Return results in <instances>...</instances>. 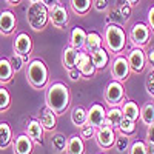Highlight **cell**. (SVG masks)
<instances>
[{"label":"cell","instance_id":"obj_5","mask_svg":"<svg viewBox=\"0 0 154 154\" xmlns=\"http://www.w3.org/2000/svg\"><path fill=\"white\" fill-rule=\"evenodd\" d=\"M103 100L109 105V108L112 106H122V103L125 102V89H123V83L112 80L106 85L105 91H103Z\"/></svg>","mask_w":154,"mask_h":154},{"label":"cell","instance_id":"obj_1","mask_svg":"<svg viewBox=\"0 0 154 154\" xmlns=\"http://www.w3.org/2000/svg\"><path fill=\"white\" fill-rule=\"evenodd\" d=\"M45 103L46 106L56 112L57 116L63 114L71 103V94H69V88L63 83V82H54L51 83L45 93Z\"/></svg>","mask_w":154,"mask_h":154},{"label":"cell","instance_id":"obj_44","mask_svg":"<svg viewBox=\"0 0 154 154\" xmlns=\"http://www.w3.org/2000/svg\"><path fill=\"white\" fill-rule=\"evenodd\" d=\"M130 8H128V6H122V19L123 20H128V19H130Z\"/></svg>","mask_w":154,"mask_h":154},{"label":"cell","instance_id":"obj_21","mask_svg":"<svg viewBox=\"0 0 154 154\" xmlns=\"http://www.w3.org/2000/svg\"><path fill=\"white\" fill-rule=\"evenodd\" d=\"M66 154H85V140L80 136H71L68 139V143H66Z\"/></svg>","mask_w":154,"mask_h":154},{"label":"cell","instance_id":"obj_37","mask_svg":"<svg viewBox=\"0 0 154 154\" xmlns=\"http://www.w3.org/2000/svg\"><path fill=\"white\" fill-rule=\"evenodd\" d=\"M146 91L149 96L154 97V71L148 74V79H146Z\"/></svg>","mask_w":154,"mask_h":154},{"label":"cell","instance_id":"obj_2","mask_svg":"<svg viewBox=\"0 0 154 154\" xmlns=\"http://www.w3.org/2000/svg\"><path fill=\"white\" fill-rule=\"evenodd\" d=\"M26 79L34 89H43L48 85L49 72L45 62L40 59H32L26 65Z\"/></svg>","mask_w":154,"mask_h":154},{"label":"cell","instance_id":"obj_33","mask_svg":"<svg viewBox=\"0 0 154 154\" xmlns=\"http://www.w3.org/2000/svg\"><path fill=\"white\" fill-rule=\"evenodd\" d=\"M8 60L11 63L12 69H14V72H20L23 69V66H25V63H26V59H25L23 56H20V54H17V53H14Z\"/></svg>","mask_w":154,"mask_h":154},{"label":"cell","instance_id":"obj_20","mask_svg":"<svg viewBox=\"0 0 154 154\" xmlns=\"http://www.w3.org/2000/svg\"><path fill=\"white\" fill-rule=\"evenodd\" d=\"M86 31L80 26H75L72 28L71 34H69V45L74 46L75 49H82L85 48V43H86Z\"/></svg>","mask_w":154,"mask_h":154},{"label":"cell","instance_id":"obj_24","mask_svg":"<svg viewBox=\"0 0 154 154\" xmlns=\"http://www.w3.org/2000/svg\"><path fill=\"white\" fill-rule=\"evenodd\" d=\"M123 119V112H122V108L120 106H112L106 111V125L111 126L112 130L117 131V128L120 125Z\"/></svg>","mask_w":154,"mask_h":154},{"label":"cell","instance_id":"obj_36","mask_svg":"<svg viewBox=\"0 0 154 154\" xmlns=\"http://www.w3.org/2000/svg\"><path fill=\"white\" fill-rule=\"evenodd\" d=\"M79 136H80L83 140H89L91 137L96 136V128L91 126L89 123H86V125H83L82 128H79Z\"/></svg>","mask_w":154,"mask_h":154},{"label":"cell","instance_id":"obj_26","mask_svg":"<svg viewBox=\"0 0 154 154\" xmlns=\"http://www.w3.org/2000/svg\"><path fill=\"white\" fill-rule=\"evenodd\" d=\"M122 112H123V117L130 119L133 122H137L140 119V109L137 106L136 102H131V100H126L122 103Z\"/></svg>","mask_w":154,"mask_h":154},{"label":"cell","instance_id":"obj_17","mask_svg":"<svg viewBox=\"0 0 154 154\" xmlns=\"http://www.w3.org/2000/svg\"><path fill=\"white\" fill-rule=\"evenodd\" d=\"M79 53H80V49H75L71 45L63 48V51H62V65L66 71L75 68V62H77V57H79Z\"/></svg>","mask_w":154,"mask_h":154},{"label":"cell","instance_id":"obj_18","mask_svg":"<svg viewBox=\"0 0 154 154\" xmlns=\"http://www.w3.org/2000/svg\"><path fill=\"white\" fill-rule=\"evenodd\" d=\"M38 122L43 126L45 131H53L56 125H57V114L53 112L48 106H45L42 111H40V116H38Z\"/></svg>","mask_w":154,"mask_h":154},{"label":"cell","instance_id":"obj_12","mask_svg":"<svg viewBox=\"0 0 154 154\" xmlns=\"http://www.w3.org/2000/svg\"><path fill=\"white\" fill-rule=\"evenodd\" d=\"M12 46H14V53L23 56L25 59H26V62H28V57H29L31 51H32V40H31V37L26 32H19L16 35V38H14Z\"/></svg>","mask_w":154,"mask_h":154},{"label":"cell","instance_id":"obj_6","mask_svg":"<svg viewBox=\"0 0 154 154\" xmlns=\"http://www.w3.org/2000/svg\"><path fill=\"white\" fill-rule=\"evenodd\" d=\"M130 72H131V68H130V63H128L126 57L122 56V54H117L112 62H111V75H112V80H117V82H125L128 80L130 77Z\"/></svg>","mask_w":154,"mask_h":154},{"label":"cell","instance_id":"obj_7","mask_svg":"<svg viewBox=\"0 0 154 154\" xmlns=\"http://www.w3.org/2000/svg\"><path fill=\"white\" fill-rule=\"evenodd\" d=\"M151 29L146 23H134L130 31V38L136 48H143L149 42Z\"/></svg>","mask_w":154,"mask_h":154},{"label":"cell","instance_id":"obj_27","mask_svg":"<svg viewBox=\"0 0 154 154\" xmlns=\"http://www.w3.org/2000/svg\"><path fill=\"white\" fill-rule=\"evenodd\" d=\"M71 9L77 16H86L93 8V0H69Z\"/></svg>","mask_w":154,"mask_h":154},{"label":"cell","instance_id":"obj_45","mask_svg":"<svg viewBox=\"0 0 154 154\" xmlns=\"http://www.w3.org/2000/svg\"><path fill=\"white\" fill-rule=\"evenodd\" d=\"M5 2L9 5V6H16V5H19L22 0H5Z\"/></svg>","mask_w":154,"mask_h":154},{"label":"cell","instance_id":"obj_47","mask_svg":"<svg viewBox=\"0 0 154 154\" xmlns=\"http://www.w3.org/2000/svg\"><path fill=\"white\" fill-rule=\"evenodd\" d=\"M125 2H126L128 5H137V3H139V0H125Z\"/></svg>","mask_w":154,"mask_h":154},{"label":"cell","instance_id":"obj_31","mask_svg":"<svg viewBox=\"0 0 154 154\" xmlns=\"http://www.w3.org/2000/svg\"><path fill=\"white\" fill-rule=\"evenodd\" d=\"M117 131H119V134H123V136L131 137V136L136 133V122L123 117L122 122H120V125H119V128H117Z\"/></svg>","mask_w":154,"mask_h":154},{"label":"cell","instance_id":"obj_8","mask_svg":"<svg viewBox=\"0 0 154 154\" xmlns=\"http://www.w3.org/2000/svg\"><path fill=\"white\" fill-rule=\"evenodd\" d=\"M116 130H112L111 126L108 125H103L96 130V142L97 145L102 148V149H109L114 146V142H116Z\"/></svg>","mask_w":154,"mask_h":154},{"label":"cell","instance_id":"obj_40","mask_svg":"<svg viewBox=\"0 0 154 154\" xmlns=\"http://www.w3.org/2000/svg\"><path fill=\"white\" fill-rule=\"evenodd\" d=\"M146 139H148V143L154 145V123L146 126Z\"/></svg>","mask_w":154,"mask_h":154},{"label":"cell","instance_id":"obj_22","mask_svg":"<svg viewBox=\"0 0 154 154\" xmlns=\"http://www.w3.org/2000/svg\"><path fill=\"white\" fill-rule=\"evenodd\" d=\"M91 59H93V63L96 69H105L109 63V54H108V49L102 46L100 49L94 51L91 54Z\"/></svg>","mask_w":154,"mask_h":154},{"label":"cell","instance_id":"obj_16","mask_svg":"<svg viewBox=\"0 0 154 154\" xmlns=\"http://www.w3.org/2000/svg\"><path fill=\"white\" fill-rule=\"evenodd\" d=\"M43 126L40 125V122H38V119H31L26 125V131H25V134H26L34 143H42V139H43Z\"/></svg>","mask_w":154,"mask_h":154},{"label":"cell","instance_id":"obj_39","mask_svg":"<svg viewBox=\"0 0 154 154\" xmlns=\"http://www.w3.org/2000/svg\"><path fill=\"white\" fill-rule=\"evenodd\" d=\"M93 5L97 11H105L108 8V0H96V2H93Z\"/></svg>","mask_w":154,"mask_h":154},{"label":"cell","instance_id":"obj_46","mask_svg":"<svg viewBox=\"0 0 154 154\" xmlns=\"http://www.w3.org/2000/svg\"><path fill=\"white\" fill-rule=\"evenodd\" d=\"M146 148H148V154H154V145L152 143H148Z\"/></svg>","mask_w":154,"mask_h":154},{"label":"cell","instance_id":"obj_3","mask_svg":"<svg viewBox=\"0 0 154 154\" xmlns=\"http://www.w3.org/2000/svg\"><path fill=\"white\" fill-rule=\"evenodd\" d=\"M103 43L108 51L120 54L126 46V34L117 23H109L103 32Z\"/></svg>","mask_w":154,"mask_h":154},{"label":"cell","instance_id":"obj_49","mask_svg":"<svg viewBox=\"0 0 154 154\" xmlns=\"http://www.w3.org/2000/svg\"><path fill=\"white\" fill-rule=\"evenodd\" d=\"M102 154H103V152H102Z\"/></svg>","mask_w":154,"mask_h":154},{"label":"cell","instance_id":"obj_43","mask_svg":"<svg viewBox=\"0 0 154 154\" xmlns=\"http://www.w3.org/2000/svg\"><path fill=\"white\" fill-rule=\"evenodd\" d=\"M145 54H146V62H149V65L154 66V46L149 48L148 53H145Z\"/></svg>","mask_w":154,"mask_h":154},{"label":"cell","instance_id":"obj_10","mask_svg":"<svg viewBox=\"0 0 154 154\" xmlns=\"http://www.w3.org/2000/svg\"><path fill=\"white\" fill-rule=\"evenodd\" d=\"M88 123L96 130L106 125V109L102 103H93L88 109Z\"/></svg>","mask_w":154,"mask_h":154},{"label":"cell","instance_id":"obj_29","mask_svg":"<svg viewBox=\"0 0 154 154\" xmlns=\"http://www.w3.org/2000/svg\"><path fill=\"white\" fill-rule=\"evenodd\" d=\"M140 120H142L146 126L154 123V103L148 102L142 108H140Z\"/></svg>","mask_w":154,"mask_h":154},{"label":"cell","instance_id":"obj_9","mask_svg":"<svg viewBox=\"0 0 154 154\" xmlns=\"http://www.w3.org/2000/svg\"><path fill=\"white\" fill-rule=\"evenodd\" d=\"M128 63H130V68L134 72H143L145 66H146V54L142 48H133L126 57Z\"/></svg>","mask_w":154,"mask_h":154},{"label":"cell","instance_id":"obj_48","mask_svg":"<svg viewBox=\"0 0 154 154\" xmlns=\"http://www.w3.org/2000/svg\"><path fill=\"white\" fill-rule=\"evenodd\" d=\"M29 3H37V2H40V0H28Z\"/></svg>","mask_w":154,"mask_h":154},{"label":"cell","instance_id":"obj_35","mask_svg":"<svg viewBox=\"0 0 154 154\" xmlns=\"http://www.w3.org/2000/svg\"><path fill=\"white\" fill-rule=\"evenodd\" d=\"M128 154H148V148L143 140H136L128 148Z\"/></svg>","mask_w":154,"mask_h":154},{"label":"cell","instance_id":"obj_14","mask_svg":"<svg viewBox=\"0 0 154 154\" xmlns=\"http://www.w3.org/2000/svg\"><path fill=\"white\" fill-rule=\"evenodd\" d=\"M17 19L14 16V12L9 9L0 11V34L2 35H11L16 31Z\"/></svg>","mask_w":154,"mask_h":154},{"label":"cell","instance_id":"obj_11","mask_svg":"<svg viewBox=\"0 0 154 154\" xmlns=\"http://www.w3.org/2000/svg\"><path fill=\"white\" fill-rule=\"evenodd\" d=\"M75 68L80 71L82 77H85V79L94 77V74L97 71L93 63L91 54H88V53H79V57H77V62H75Z\"/></svg>","mask_w":154,"mask_h":154},{"label":"cell","instance_id":"obj_42","mask_svg":"<svg viewBox=\"0 0 154 154\" xmlns=\"http://www.w3.org/2000/svg\"><path fill=\"white\" fill-rule=\"evenodd\" d=\"M40 2H42L48 9H51V8H54L56 5H59V3H60V0H40Z\"/></svg>","mask_w":154,"mask_h":154},{"label":"cell","instance_id":"obj_13","mask_svg":"<svg viewBox=\"0 0 154 154\" xmlns=\"http://www.w3.org/2000/svg\"><path fill=\"white\" fill-rule=\"evenodd\" d=\"M49 22L54 25L56 28L63 29L68 25L69 22V16H68V11L65 6H62L60 3L56 5L54 8L49 9Z\"/></svg>","mask_w":154,"mask_h":154},{"label":"cell","instance_id":"obj_4","mask_svg":"<svg viewBox=\"0 0 154 154\" xmlns=\"http://www.w3.org/2000/svg\"><path fill=\"white\" fill-rule=\"evenodd\" d=\"M26 20L34 31H42L46 28V25L49 22V9L42 2L29 3L26 9Z\"/></svg>","mask_w":154,"mask_h":154},{"label":"cell","instance_id":"obj_25","mask_svg":"<svg viewBox=\"0 0 154 154\" xmlns=\"http://www.w3.org/2000/svg\"><path fill=\"white\" fill-rule=\"evenodd\" d=\"M71 122L75 128H82L88 123V109L83 106H74L71 109Z\"/></svg>","mask_w":154,"mask_h":154},{"label":"cell","instance_id":"obj_19","mask_svg":"<svg viewBox=\"0 0 154 154\" xmlns=\"http://www.w3.org/2000/svg\"><path fill=\"white\" fill-rule=\"evenodd\" d=\"M103 46V37H102L97 31H89L86 34V43H85V49L88 54H93L94 51L100 49Z\"/></svg>","mask_w":154,"mask_h":154},{"label":"cell","instance_id":"obj_38","mask_svg":"<svg viewBox=\"0 0 154 154\" xmlns=\"http://www.w3.org/2000/svg\"><path fill=\"white\" fill-rule=\"evenodd\" d=\"M66 72H68V79H69L71 82H79V80L82 79V74H80V71L77 69V68L68 69Z\"/></svg>","mask_w":154,"mask_h":154},{"label":"cell","instance_id":"obj_23","mask_svg":"<svg viewBox=\"0 0 154 154\" xmlns=\"http://www.w3.org/2000/svg\"><path fill=\"white\" fill-rule=\"evenodd\" d=\"M14 69H12L11 63L8 59H0V85H8L12 82V77H14Z\"/></svg>","mask_w":154,"mask_h":154},{"label":"cell","instance_id":"obj_28","mask_svg":"<svg viewBox=\"0 0 154 154\" xmlns=\"http://www.w3.org/2000/svg\"><path fill=\"white\" fill-rule=\"evenodd\" d=\"M12 143V131L6 122H0V149H6Z\"/></svg>","mask_w":154,"mask_h":154},{"label":"cell","instance_id":"obj_41","mask_svg":"<svg viewBox=\"0 0 154 154\" xmlns=\"http://www.w3.org/2000/svg\"><path fill=\"white\" fill-rule=\"evenodd\" d=\"M148 26L154 32V6H151V9L148 11Z\"/></svg>","mask_w":154,"mask_h":154},{"label":"cell","instance_id":"obj_32","mask_svg":"<svg viewBox=\"0 0 154 154\" xmlns=\"http://www.w3.org/2000/svg\"><path fill=\"white\" fill-rule=\"evenodd\" d=\"M11 106V94L5 86H0V112L8 111Z\"/></svg>","mask_w":154,"mask_h":154},{"label":"cell","instance_id":"obj_15","mask_svg":"<svg viewBox=\"0 0 154 154\" xmlns=\"http://www.w3.org/2000/svg\"><path fill=\"white\" fill-rule=\"evenodd\" d=\"M12 149H14V154H32L34 142L26 134H20L12 143Z\"/></svg>","mask_w":154,"mask_h":154},{"label":"cell","instance_id":"obj_34","mask_svg":"<svg viewBox=\"0 0 154 154\" xmlns=\"http://www.w3.org/2000/svg\"><path fill=\"white\" fill-rule=\"evenodd\" d=\"M114 148L117 149L119 152L128 151V148H130V137H128V136H123V134H119V136H116Z\"/></svg>","mask_w":154,"mask_h":154},{"label":"cell","instance_id":"obj_30","mask_svg":"<svg viewBox=\"0 0 154 154\" xmlns=\"http://www.w3.org/2000/svg\"><path fill=\"white\" fill-rule=\"evenodd\" d=\"M66 143H68V139L65 137V134L54 133L51 136V146H53L54 152H63L66 149Z\"/></svg>","mask_w":154,"mask_h":154}]
</instances>
